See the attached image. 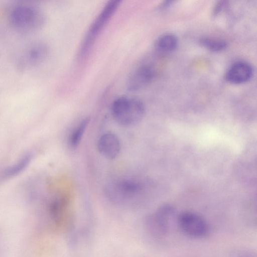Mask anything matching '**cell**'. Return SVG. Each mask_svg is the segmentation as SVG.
I'll list each match as a JSON object with an SVG mask.
<instances>
[{"instance_id": "6da1fadb", "label": "cell", "mask_w": 257, "mask_h": 257, "mask_svg": "<svg viewBox=\"0 0 257 257\" xmlns=\"http://www.w3.org/2000/svg\"><path fill=\"white\" fill-rule=\"evenodd\" d=\"M118 0L108 2L91 23L80 44L78 57L84 59L89 54L98 37L117 10Z\"/></svg>"}, {"instance_id": "7a4b0ae2", "label": "cell", "mask_w": 257, "mask_h": 257, "mask_svg": "<svg viewBox=\"0 0 257 257\" xmlns=\"http://www.w3.org/2000/svg\"><path fill=\"white\" fill-rule=\"evenodd\" d=\"M113 117L123 125H131L139 122L145 113L144 103L134 96L122 95L116 98L111 106Z\"/></svg>"}, {"instance_id": "3957f363", "label": "cell", "mask_w": 257, "mask_h": 257, "mask_svg": "<svg viewBox=\"0 0 257 257\" xmlns=\"http://www.w3.org/2000/svg\"><path fill=\"white\" fill-rule=\"evenodd\" d=\"M10 20L13 26L18 30L30 32L41 28L45 18L39 8L30 4H21L12 9Z\"/></svg>"}, {"instance_id": "277c9868", "label": "cell", "mask_w": 257, "mask_h": 257, "mask_svg": "<svg viewBox=\"0 0 257 257\" xmlns=\"http://www.w3.org/2000/svg\"><path fill=\"white\" fill-rule=\"evenodd\" d=\"M177 223L186 235L194 238H202L207 235L209 227L206 220L199 214L191 211L180 213Z\"/></svg>"}, {"instance_id": "5b68a950", "label": "cell", "mask_w": 257, "mask_h": 257, "mask_svg": "<svg viewBox=\"0 0 257 257\" xmlns=\"http://www.w3.org/2000/svg\"><path fill=\"white\" fill-rule=\"evenodd\" d=\"M174 214V209L170 205L160 207L147 220L146 225L149 231L156 236L166 234L171 227Z\"/></svg>"}, {"instance_id": "8992f818", "label": "cell", "mask_w": 257, "mask_h": 257, "mask_svg": "<svg viewBox=\"0 0 257 257\" xmlns=\"http://www.w3.org/2000/svg\"><path fill=\"white\" fill-rule=\"evenodd\" d=\"M154 71L152 68L147 65H141L128 76L126 87L131 92L139 91L148 85L153 80Z\"/></svg>"}, {"instance_id": "52a82bcc", "label": "cell", "mask_w": 257, "mask_h": 257, "mask_svg": "<svg viewBox=\"0 0 257 257\" xmlns=\"http://www.w3.org/2000/svg\"><path fill=\"white\" fill-rule=\"evenodd\" d=\"M252 74V67L249 63L239 61L229 68L225 74V79L230 83L239 84L248 81Z\"/></svg>"}, {"instance_id": "ba28073f", "label": "cell", "mask_w": 257, "mask_h": 257, "mask_svg": "<svg viewBox=\"0 0 257 257\" xmlns=\"http://www.w3.org/2000/svg\"><path fill=\"white\" fill-rule=\"evenodd\" d=\"M141 189V186L138 182L130 180H122L116 183L112 186L111 193L113 199L120 202H129Z\"/></svg>"}, {"instance_id": "9c48e42d", "label": "cell", "mask_w": 257, "mask_h": 257, "mask_svg": "<svg viewBox=\"0 0 257 257\" xmlns=\"http://www.w3.org/2000/svg\"><path fill=\"white\" fill-rule=\"evenodd\" d=\"M97 147L99 152L109 159L115 158L120 150L119 139L111 133L103 134L98 140Z\"/></svg>"}, {"instance_id": "30bf717a", "label": "cell", "mask_w": 257, "mask_h": 257, "mask_svg": "<svg viewBox=\"0 0 257 257\" xmlns=\"http://www.w3.org/2000/svg\"><path fill=\"white\" fill-rule=\"evenodd\" d=\"M48 53L47 46L44 44H36L28 49L22 60L23 65H35L42 62Z\"/></svg>"}, {"instance_id": "8fae6325", "label": "cell", "mask_w": 257, "mask_h": 257, "mask_svg": "<svg viewBox=\"0 0 257 257\" xmlns=\"http://www.w3.org/2000/svg\"><path fill=\"white\" fill-rule=\"evenodd\" d=\"M32 158V153L25 154L16 162L4 169L1 173V178L8 179L19 175L29 166Z\"/></svg>"}, {"instance_id": "7c38bea8", "label": "cell", "mask_w": 257, "mask_h": 257, "mask_svg": "<svg viewBox=\"0 0 257 257\" xmlns=\"http://www.w3.org/2000/svg\"><path fill=\"white\" fill-rule=\"evenodd\" d=\"M178 40L177 37L171 33L164 34L156 41L155 47L160 52L168 53L175 50L177 47Z\"/></svg>"}, {"instance_id": "4fadbf2b", "label": "cell", "mask_w": 257, "mask_h": 257, "mask_svg": "<svg viewBox=\"0 0 257 257\" xmlns=\"http://www.w3.org/2000/svg\"><path fill=\"white\" fill-rule=\"evenodd\" d=\"M200 43L203 47L212 52L222 51L227 46L225 41L211 37L202 38L200 40Z\"/></svg>"}, {"instance_id": "5bb4252c", "label": "cell", "mask_w": 257, "mask_h": 257, "mask_svg": "<svg viewBox=\"0 0 257 257\" xmlns=\"http://www.w3.org/2000/svg\"><path fill=\"white\" fill-rule=\"evenodd\" d=\"M89 120V117L84 119L72 132L69 138V143L72 147H75L79 144Z\"/></svg>"}]
</instances>
